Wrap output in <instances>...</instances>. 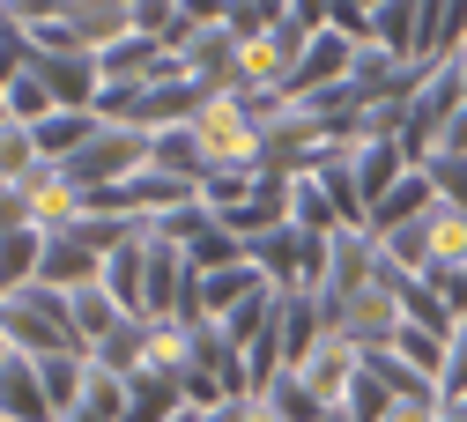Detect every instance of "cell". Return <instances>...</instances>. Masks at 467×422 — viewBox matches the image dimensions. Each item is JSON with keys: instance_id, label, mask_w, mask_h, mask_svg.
I'll return each instance as SVG.
<instances>
[{"instance_id": "30bf717a", "label": "cell", "mask_w": 467, "mask_h": 422, "mask_svg": "<svg viewBox=\"0 0 467 422\" xmlns=\"http://www.w3.org/2000/svg\"><path fill=\"white\" fill-rule=\"evenodd\" d=\"M357 364H364V355L348 348L341 334H327V341L305 355V364H297V378L312 386V400H319V407H341V400H348V378H357Z\"/></svg>"}, {"instance_id": "603a6c76", "label": "cell", "mask_w": 467, "mask_h": 422, "mask_svg": "<svg viewBox=\"0 0 467 422\" xmlns=\"http://www.w3.org/2000/svg\"><path fill=\"white\" fill-rule=\"evenodd\" d=\"M37 386H45V400L52 407H82V393H89V355H45L37 364Z\"/></svg>"}, {"instance_id": "f1b7e54d", "label": "cell", "mask_w": 467, "mask_h": 422, "mask_svg": "<svg viewBox=\"0 0 467 422\" xmlns=\"http://www.w3.org/2000/svg\"><path fill=\"white\" fill-rule=\"evenodd\" d=\"M52 111H60V104H52V89H45V82L23 67V75L8 82V118H16V127H45Z\"/></svg>"}, {"instance_id": "7c38bea8", "label": "cell", "mask_w": 467, "mask_h": 422, "mask_svg": "<svg viewBox=\"0 0 467 422\" xmlns=\"http://www.w3.org/2000/svg\"><path fill=\"white\" fill-rule=\"evenodd\" d=\"M371 45L423 67V0H371Z\"/></svg>"}, {"instance_id": "9c48e42d", "label": "cell", "mask_w": 467, "mask_h": 422, "mask_svg": "<svg viewBox=\"0 0 467 422\" xmlns=\"http://www.w3.org/2000/svg\"><path fill=\"white\" fill-rule=\"evenodd\" d=\"M431 201H438V193H431V178H423L416 163H408V170L393 178V186L371 201L364 230H371V237H393V230H408V222H423V215H431Z\"/></svg>"}, {"instance_id": "52a82bcc", "label": "cell", "mask_w": 467, "mask_h": 422, "mask_svg": "<svg viewBox=\"0 0 467 422\" xmlns=\"http://www.w3.org/2000/svg\"><path fill=\"white\" fill-rule=\"evenodd\" d=\"M357 52H364V45H348L341 30H319V37L305 45V59H297L289 104H297V97H327V89H341V82H348V67H357Z\"/></svg>"}, {"instance_id": "6da1fadb", "label": "cell", "mask_w": 467, "mask_h": 422, "mask_svg": "<svg viewBox=\"0 0 467 422\" xmlns=\"http://www.w3.org/2000/svg\"><path fill=\"white\" fill-rule=\"evenodd\" d=\"M193 141H201L208 170H230V178H260V170H267V118H260V104H253L245 89L201 97Z\"/></svg>"}, {"instance_id": "8992f818", "label": "cell", "mask_w": 467, "mask_h": 422, "mask_svg": "<svg viewBox=\"0 0 467 422\" xmlns=\"http://www.w3.org/2000/svg\"><path fill=\"white\" fill-rule=\"evenodd\" d=\"M30 75L52 89V104H60V111H97L104 75H97L89 52H30Z\"/></svg>"}, {"instance_id": "e0dca14e", "label": "cell", "mask_w": 467, "mask_h": 422, "mask_svg": "<svg viewBox=\"0 0 467 422\" xmlns=\"http://www.w3.org/2000/svg\"><path fill=\"white\" fill-rule=\"evenodd\" d=\"M97 134H104L97 111H52L45 127H37V149H45V163H67V156H82Z\"/></svg>"}, {"instance_id": "ffe728a7", "label": "cell", "mask_w": 467, "mask_h": 422, "mask_svg": "<svg viewBox=\"0 0 467 422\" xmlns=\"http://www.w3.org/2000/svg\"><path fill=\"white\" fill-rule=\"evenodd\" d=\"M393 364H400L408 378L438 386V371H445V334H423V326H408V319H400V334H393Z\"/></svg>"}, {"instance_id": "7a4b0ae2", "label": "cell", "mask_w": 467, "mask_h": 422, "mask_svg": "<svg viewBox=\"0 0 467 422\" xmlns=\"http://www.w3.org/2000/svg\"><path fill=\"white\" fill-rule=\"evenodd\" d=\"M0 334H8V348L30 355V364H45V355H89L82 334H75L67 296H60V289H45V282L0 296Z\"/></svg>"}, {"instance_id": "ba28073f", "label": "cell", "mask_w": 467, "mask_h": 422, "mask_svg": "<svg viewBox=\"0 0 467 422\" xmlns=\"http://www.w3.org/2000/svg\"><path fill=\"white\" fill-rule=\"evenodd\" d=\"M23 193H30V230H37V237H67V230H82V215H89V201L60 178V163H52L45 178H30Z\"/></svg>"}, {"instance_id": "e575fe53", "label": "cell", "mask_w": 467, "mask_h": 422, "mask_svg": "<svg viewBox=\"0 0 467 422\" xmlns=\"http://www.w3.org/2000/svg\"><path fill=\"white\" fill-rule=\"evenodd\" d=\"M319 422H348V415H341V407H334V415H319Z\"/></svg>"}, {"instance_id": "1f68e13d", "label": "cell", "mask_w": 467, "mask_h": 422, "mask_svg": "<svg viewBox=\"0 0 467 422\" xmlns=\"http://www.w3.org/2000/svg\"><path fill=\"white\" fill-rule=\"evenodd\" d=\"M16 230H30V193L0 186V237H16Z\"/></svg>"}, {"instance_id": "4dcf8cb0", "label": "cell", "mask_w": 467, "mask_h": 422, "mask_svg": "<svg viewBox=\"0 0 467 422\" xmlns=\"http://www.w3.org/2000/svg\"><path fill=\"white\" fill-rule=\"evenodd\" d=\"M327 30H341L348 45H371V8L364 0H327Z\"/></svg>"}, {"instance_id": "44dd1931", "label": "cell", "mask_w": 467, "mask_h": 422, "mask_svg": "<svg viewBox=\"0 0 467 422\" xmlns=\"http://www.w3.org/2000/svg\"><path fill=\"white\" fill-rule=\"evenodd\" d=\"M186 415V393L171 386V378H127V422H179Z\"/></svg>"}, {"instance_id": "836d02e7", "label": "cell", "mask_w": 467, "mask_h": 422, "mask_svg": "<svg viewBox=\"0 0 467 422\" xmlns=\"http://www.w3.org/2000/svg\"><path fill=\"white\" fill-rule=\"evenodd\" d=\"M438 422H467V400H445V415Z\"/></svg>"}, {"instance_id": "5bb4252c", "label": "cell", "mask_w": 467, "mask_h": 422, "mask_svg": "<svg viewBox=\"0 0 467 422\" xmlns=\"http://www.w3.org/2000/svg\"><path fill=\"white\" fill-rule=\"evenodd\" d=\"M423 252H431V274H438V267H445V274L467 267V208L431 201V215H423Z\"/></svg>"}, {"instance_id": "83f0119b", "label": "cell", "mask_w": 467, "mask_h": 422, "mask_svg": "<svg viewBox=\"0 0 467 422\" xmlns=\"http://www.w3.org/2000/svg\"><path fill=\"white\" fill-rule=\"evenodd\" d=\"M260 400H267V407H275L282 422H319V415H334V407H319V400H312V386H305L297 371H282V378H275V386H267Z\"/></svg>"}, {"instance_id": "7402d4cb", "label": "cell", "mask_w": 467, "mask_h": 422, "mask_svg": "<svg viewBox=\"0 0 467 422\" xmlns=\"http://www.w3.org/2000/svg\"><path fill=\"white\" fill-rule=\"evenodd\" d=\"M149 163H156V170H171V178H186V186H201V178H208V156H201L193 127H171V134H156V141H149Z\"/></svg>"}, {"instance_id": "d4e9b609", "label": "cell", "mask_w": 467, "mask_h": 422, "mask_svg": "<svg viewBox=\"0 0 467 422\" xmlns=\"http://www.w3.org/2000/svg\"><path fill=\"white\" fill-rule=\"evenodd\" d=\"M37 267H45V237H37V230L0 237V296H8V289H30Z\"/></svg>"}, {"instance_id": "5b68a950", "label": "cell", "mask_w": 467, "mask_h": 422, "mask_svg": "<svg viewBox=\"0 0 467 422\" xmlns=\"http://www.w3.org/2000/svg\"><path fill=\"white\" fill-rule=\"evenodd\" d=\"M134 170H149V134L141 127H104L82 156H67L60 163V178L75 193H104V186H127Z\"/></svg>"}, {"instance_id": "8fae6325", "label": "cell", "mask_w": 467, "mask_h": 422, "mask_svg": "<svg viewBox=\"0 0 467 422\" xmlns=\"http://www.w3.org/2000/svg\"><path fill=\"white\" fill-rule=\"evenodd\" d=\"M0 422H60V407L45 400L30 355H0Z\"/></svg>"}, {"instance_id": "4316f807", "label": "cell", "mask_w": 467, "mask_h": 422, "mask_svg": "<svg viewBox=\"0 0 467 422\" xmlns=\"http://www.w3.org/2000/svg\"><path fill=\"white\" fill-rule=\"evenodd\" d=\"M416 170L431 178V193H438V201L467 208V156H460V149H423V156H416Z\"/></svg>"}, {"instance_id": "cb8c5ba5", "label": "cell", "mask_w": 467, "mask_h": 422, "mask_svg": "<svg viewBox=\"0 0 467 422\" xmlns=\"http://www.w3.org/2000/svg\"><path fill=\"white\" fill-rule=\"evenodd\" d=\"M67 312H75V334H82V348H97V341H104L111 326L127 319L119 304H111V289H104V282H89V289H75V296H67Z\"/></svg>"}, {"instance_id": "d6a6232c", "label": "cell", "mask_w": 467, "mask_h": 422, "mask_svg": "<svg viewBox=\"0 0 467 422\" xmlns=\"http://www.w3.org/2000/svg\"><path fill=\"white\" fill-rule=\"evenodd\" d=\"M238 422H282V415H275L260 393H245V400H238Z\"/></svg>"}, {"instance_id": "3957f363", "label": "cell", "mask_w": 467, "mask_h": 422, "mask_svg": "<svg viewBox=\"0 0 467 422\" xmlns=\"http://www.w3.org/2000/svg\"><path fill=\"white\" fill-rule=\"evenodd\" d=\"M179 393H186V407H193V415H215V407H230V400H245V393H253L245 348L230 341L215 319H201V326H193V364H186Z\"/></svg>"}, {"instance_id": "d6986e66", "label": "cell", "mask_w": 467, "mask_h": 422, "mask_svg": "<svg viewBox=\"0 0 467 422\" xmlns=\"http://www.w3.org/2000/svg\"><path fill=\"white\" fill-rule=\"evenodd\" d=\"M348 170H357V193H364V215H371V201H379V193L393 186V178L408 170V149H400V141H364Z\"/></svg>"}, {"instance_id": "4fadbf2b", "label": "cell", "mask_w": 467, "mask_h": 422, "mask_svg": "<svg viewBox=\"0 0 467 422\" xmlns=\"http://www.w3.org/2000/svg\"><path fill=\"white\" fill-rule=\"evenodd\" d=\"M104 289H111V304H119L127 319H141V289H149V230L127 237V245L104 260Z\"/></svg>"}, {"instance_id": "2e32d148", "label": "cell", "mask_w": 467, "mask_h": 422, "mask_svg": "<svg viewBox=\"0 0 467 422\" xmlns=\"http://www.w3.org/2000/svg\"><path fill=\"white\" fill-rule=\"evenodd\" d=\"M275 282L245 260V267H223V274H201V312L208 319H230V312H238V304H253V296H267Z\"/></svg>"}, {"instance_id": "484cf974", "label": "cell", "mask_w": 467, "mask_h": 422, "mask_svg": "<svg viewBox=\"0 0 467 422\" xmlns=\"http://www.w3.org/2000/svg\"><path fill=\"white\" fill-rule=\"evenodd\" d=\"M253 252H245V237H230L223 222H208L201 237H193V252H186V267L193 274H223V267H245Z\"/></svg>"}, {"instance_id": "277c9868", "label": "cell", "mask_w": 467, "mask_h": 422, "mask_svg": "<svg viewBox=\"0 0 467 422\" xmlns=\"http://www.w3.org/2000/svg\"><path fill=\"white\" fill-rule=\"evenodd\" d=\"M253 267L275 282V289H305V296H319V282H327V237H312V230H297V222H282V230H267V237H253Z\"/></svg>"}, {"instance_id": "ac0fdd59", "label": "cell", "mask_w": 467, "mask_h": 422, "mask_svg": "<svg viewBox=\"0 0 467 422\" xmlns=\"http://www.w3.org/2000/svg\"><path fill=\"white\" fill-rule=\"evenodd\" d=\"M52 163H45V149H37V127H16V118H8V127H0V186H30V178H45Z\"/></svg>"}, {"instance_id": "f546056e", "label": "cell", "mask_w": 467, "mask_h": 422, "mask_svg": "<svg viewBox=\"0 0 467 422\" xmlns=\"http://www.w3.org/2000/svg\"><path fill=\"white\" fill-rule=\"evenodd\" d=\"M438 415H445V393L438 386H408V393L386 400V422H438Z\"/></svg>"}, {"instance_id": "9a60e30c", "label": "cell", "mask_w": 467, "mask_h": 422, "mask_svg": "<svg viewBox=\"0 0 467 422\" xmlns=\"http://www.w3.org/2000/svg\"><path fill=\"white\" fill-rule=\"evenodd\" d=\"M89 364L111 371V378H141V371H149V319H119V326L89 348Z\"/></svg>"}]
</instances>
